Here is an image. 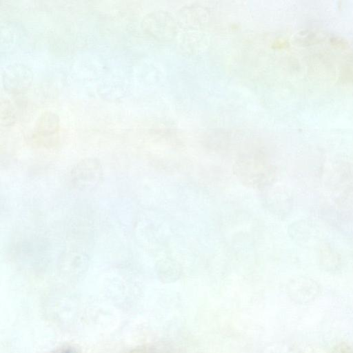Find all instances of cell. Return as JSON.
Listing matches in <instances>:
<instances>
[{
	"mask_svg": "<svg viewBox=\"0 0 353 353\" xmlns=\"http://www.w3.org/2000/svg\"><path fill=\"white\" fill-rule=\"evenodd\" d=\"M317 258L319 265L327 270H337L342 265L341 255L328 243L320 244Z\"/></svg>",
	"mask_w": 353,
	"mask_h": 353,
	"instance_id": "6da1fadb",
	"label": "cell"
}]
</instances>
